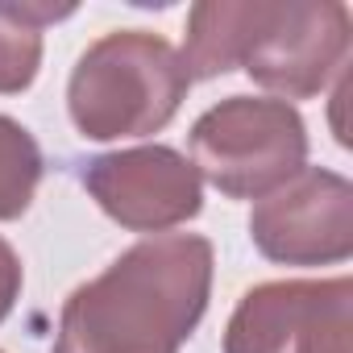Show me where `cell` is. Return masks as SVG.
I'll return each mask as SVG.
<instances>
[{
  "label": "cell",
  "mask_w": 353,
  "mask_h": 353,
  "mask_svg": "<svg viewBox=\"0 0 353 353\" xmlns=\"http://www.w3.org/2000/svg\"><path fill=\"white\" fill-rule=\"evenodd\" d=\"M212 245L196 233L150 237L71 291L54 353H179L208 312Z\"/></svg>",
  "instance_id": "6da1fadb"
},
{
  "label": "cell",
  "mask_w": 353,
  "mask_h": 353,
  "mask_svg": "<svg viewBox=\"0 0 353 353\" xmlns=\"http://www.w3.org/2000/svg\"><path fill=\"white\" fill-rule=\"evenodd\" d=\"M192 79L166 38L145 30H117L92 42L67 83V108L83 137L121 141L170 125Z\"/></svg>",
  "instance_id": "7a4b0ae2"
},
{
  "label": "cell",
  "mask_w": 353,
  "mask_h": 353,
  "mask_svg": "<svg viewBox=\"0 0 353 353\" xmlns=\"http://www.w3.org/2000/svg\"><path fill=\"white\" fill-rule=\"evenodd\" d=\"M307 129L287 100L229 96L192 125V166L229 200H262L303 170Z\"/></svg>",
  "instance_id": "3957f363"
},
{
  "label": "cell",
  "mask_w": 353,
  "mask_h": 353,
  "mask_svg": "<svg viewBox=\"0 0 353 353\" xmlns=\"http://www.w3.org/2000/svg\"><path fill=\"white\" fill-rule=\"evenodd\" d=\"M353 283L283 279L241 295L225 328V353H353Z\"/></svg>",
  "instance_id": "277c9868"
},
{
  "label": "cell",
  "mask_w": 353,
  "mask_h": 353,
  "mask_svg": "<svg viewBox=\"0 0 353 353\" xmlns=\"http://www.w3.org/2000/svg\"><path fill=\"white\" fill-rule=\"evenodd\" d=\"M349 59V9L336 0H295L266 9L241 67L254 83L279 100H307L345 71Z\"/></svg>",
  "instance_id": "5b68a950"
},
{
  "label": "cell",
  "mask_w": 353,
  "mask_h": 353,
  "mask_svg": "<svg viewBox=\"0 0 353 353\" xmlns=\"http://www.w3.org/2000/svg\"><path fill=\"white\" fill-rule=\"evenodd\" d=\"M254 245L283 266H328L353 254V188L345 174L303 166L250 216Z\"/></svg>",
  "instance_id": "8992f818"
},
{
  "label": "cell",
  "mask_w": 353,
  "mask_h": 353,
  "mask_svg": "<svg viewBox=\"0 0 353 353\" xmlns=\"http://www.w3.org/2000/svg\"><path fill=\"white\" fill-rule=\"evenodd\" d=\"M79 183L104 208V216L133 233L174 229L204 208L196 166L170 145H137L88 158L79 166Z\"/></svg>",
  "instance_id": "52a82bcc"
},
{
  "label": "cell",
  "mask_w": 353,
  "mask_h": 353,
  "mask_svg": "<svg viewBox=\"0 0 353 353\" xmlns=\"http://www.w3.org/2000/svg\"><path fill=\"white\" fill-rule=\"evenodd\" d=\"M270 0H208L188 13V42H183V71L188 79H216L241 67L254 34L266 21Z\"/></svg>",
  "instance_id": "ba28073f"
},
{
  "label": "cell",
  "mask_w": 353,
  "mask_h": 353,
  "mask_svg": "<svg viewBox=\"0 0 353 353\" xmlns=\"http://www.w3.org/2000/svg\"><path fill=\"white\" fill-rule=\"evenodd\" d=\"M42 183V150L34 133L0 112V221H17Z\"/></svg>",
  "instance_id": "9c48e42d"
},
{
  "label": "cell",
  "mask_w": 353,
  "mask_h": 353,
  "mask_svg": "<svg viewBox=\"0 0 353 353\" xmlns=\"http://www.w3.org/2000/svg\"><path fill=\"white\" fill-rule=\"evenodd\" d=\"M42 67V34L9 17V9L0 5V96L26 92Z\"/></svg>",
  "instance_id": "30bf717a"
},
{
  "label": "cell",
  "mask_w": 353,
  "mask_h": 353,
  "mask_svg": "<svg viewBox=\"0 0 353 353\" xmlns=\"http://www.w3.org/2000/svg\"><path fill=\"white\" fill-rule=\"evenodd\" d=\"M21 258H17V250L0 237V320H5L9 312H13V303H17V295H21Z\"/></svg>",
  "instance_id": "8fae6325"
}]
</instances>
